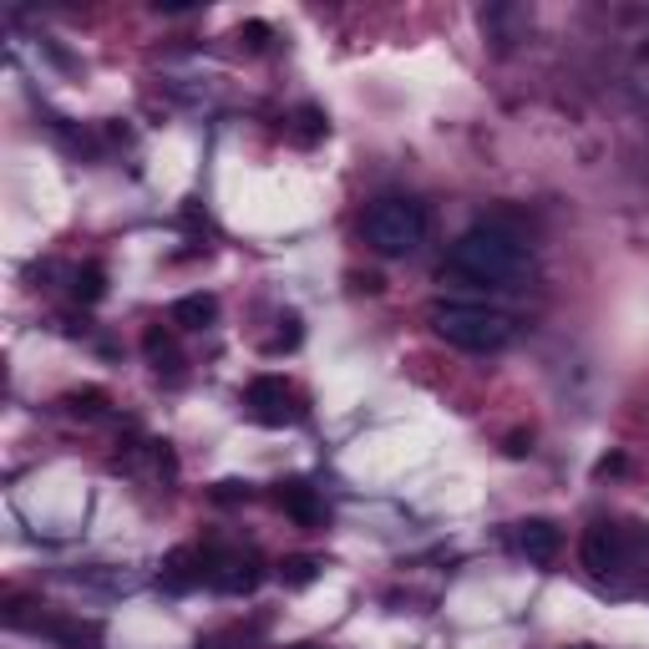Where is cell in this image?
I'll return each instance as SVG.
<instances>
[{
    "instance_id": "1",
    "label": "cell",
    "mask_w": 649,
    "mask_h": 649,
    "mask_svg": "<svg viewBox=\"0 0 649 649\" xmlns=\"http://www.w3.org/2000/svg\"><path fill=\"white\" fill-rule=\"evenodd\" d=\"M528 244L513 239L507 228H467L462 239L451 244L441 275L462 279L472 290H517L528 279Z\"/></svg>"
},
{
    "instance_id": "2",
    "label": "cell",
    "mask_w": 649,
    "mask_h": 649,
    "mask_svg": "<svg viewBox=\"0 0 649 649\" xmlns=\"http://www.w3.org/2000/svg\"><path fill=\"white\" fill-rule=\"evenodd\" d=\"M426 320H432V331H437L447 345L472 350V356H492V350H503V345L517 335L507 310L467 305V300H441V305H432Z\"/></svg>"
},
{
    "instance_id": "3",
    "label": "cell",
    "mask_w": 649,
    "mask_h": 649,
    "mask_svg": "<svg viewBox=\"0 0 649 649\" xmlns=\"http://www.w3.org/2000/svg\"><path fill=\"white\" fill-rule=\"evenodd\" d=\"M360 234L381 259H406L426 239V209L416 199H376L360 219Z\"/></svg>"
},
{
    "instance_id": "4",
    "label": "cell",
    "mask_w": 649,
    "mask_h": 649,
    "mask_svg": "<svg viewBox=\"0 0 649 649\" xmlns=\"http://www.w3.org/2000/svg\"><path fill=\"white\" fill-rule=\"evenodd\" d=\"M635 548H649L645 533L619 528V523H594V528L583 533V569L594 573V579L624 573L629 569V558H635Z\"/></svg>"
},
{
    "instance_id": "5",
    "label": "cell",
    "mask_w": 649,
    "mask_h": 649,
    "mask_svg": "<svg viewBox=\"0 0 649 649\" xmlns=\"http://www.w3.org/2000/svg\"><path fill=\"white\" fill-rule=\"evenodd\" d=\"M244 406L259 426H290L300 422V391L284 376H254L244 391Z\"/></svg>"
},
{
    "instance_id": "6",
    "label": "cell",
    "mask_w": 649,
    "mask_h": 649,
    "mask_svg": "<svg viewBox=\"0 0 649 649\" xmlns=\"http://www.w3.org/2000/svg\"><path fill=\"white\" fill-rule=\"evenodd\" d=\"M203 579L219 594H254L265 579V563L254 553H239V548H224V553H203Z\"/></svg>"
},
{
    "instance_id": "7",
    "label": "cell",
    "mask_w": 649,
    "mask_h": 649,
    "mask_svg": "<svg viewBox=\"0 0 649 649\" xmlns=\"http://www.w3.org/2000/svg\"><path fill=\"white\" fill-rule=\"evenodd\" d=\"M513 544H517V553L528 558V563H538V569H548L558 558V548H563V533L548 523V517H523L513 528Z\"/></svg>"
},
{
    "instance_id": "8",
    "label": "cell",
    "mask_w": 649,
    "mask_h": 649,
    "mask_svg": "<svg viewBox=\"0 0 649 649\" xmlns=\"http://www.w3.org/2000/svg\"><path fill=\"white\" fill-rule=\"evenodd\" d=\"M275 503L284 507L294 523H305V528L325 523V507H320V497H315V488H310V482H284V488L275 492Z\"/></svg>"
},
{
    "instance_id": "9",
    "label": "cell",
    "mask_w": 649,
    "mask_h": 649,
    "mask_svg": "<svg viewBox=\"0 0 649 649\" xmlns=\"http://www.w3.org/2000/svg\"><path fill=\"white\" fill-rule=\"evenodd\" d=\"M31 629H36V635H52L56 645H71V649H102V629H97V624H81V619H36Z\"/></svg>"
},
{
    "instance_id": "10",
    "label": "cell",
    "mask_w": 649,
    "mask_h": 649,
    "mask_svg": "<svg viewBox=\"0 0 649 649\" xmlns=\"http://www.w3.org/2000/svg\"><path fill=\"white\" fill-rule=\"evenodd\" d=\"M199 579H203L199 548H172V553L163 558V583H168V589H193Z\"/></svg>"
},
{
    "instance_id": "11",
    "label": "cell",
    "mask_w": 649,
    "mask_h": 649,
    "mask_svg": "<svg viewBox=\"0 0 649 649\" xmlns=\"http://www.w3.org/2000/svg\"><path fill=\"white\" fill-rule=\"evenodd\" d=\"M213 315H219V300H213V294H183V300L172 305V325H183V331H203V325H213Z\"/></svg>"
},
{
    "instance_id": "12",
    "label": "cell",
    "mask_w": 649,
    "mask_h": 649,
    "mask_svg": "<svg viewBox=\"0 0 649 649\" xmlns=\"http://www.w3.org/2000/svg\"><path fill=\"white\" fill-rule=\"evenodd\" d=\"M320 569H325L320 558L294 553V558H284V563H279V579L290 583V589H305V583H315V579H320Z\"/></svg>"
},
{
    "instance_id": "13",
    "label": "cell",
    "mask_w": 649,
    "mask_h": 649,
    "mask_svg": "<svg viewBox=\"0 0 649 649\" xmlns=\"http://www.w3.org/2000/svg\"><path fill=\"white\" fill-rule=\"evenodd\" d=\"M61 406H67L71 416H81V422H97V416L107 411V396H102V391H67Z\"/></svg>"
},
{
    "instance_id": "14",
    "label": "cell",
    "mask_w": 649,
    "mask_h": 649,
    "mask_svg": "<svg viewBox=\"0 0 649 649\" xmlns=\"http://www.w3.org/2000/svg\"><path fill=\"white\" fill-rule=\"evenodd\" d=\"M320 137H325V112H320V107H300V112H294V143H320Z\"/></svg>"
},
{
    "instance_id": "15",
    "label": "cell",
    "mask_w": 649,
    "mask_h": 649,
    "mask_svg": "<svg viewBox=\"0 0 649 649\" xmlns=\"http://www.w3.org/2000/svg\"><path fill=\"white\" fill-rule=\"evenodd\" d=\"M71 290H77V300H87V305H97V300H102V294H107V275H102V265H87V269H77V284H71Z\"/></svg>"
},
{
    "instance_id": "16",
    "label": "cell",
    "mask_w": 649,
    "mask_h": 649,
    "mask_svg": "<svg viewBox=\"0 0 649 649\" xmlns=\"http://www.w3.org/2000/svg\"><path fill=\"white\" fill-rule=\"evenodd\" d=\"M147 356H153V360H158V371H163V360H168V371H172V366H178V345H172V335L168 331H147Z\"/></svg>"
},
{
    "instance_id": "17",
    "label": "cell",
    "mask_w": 649,
    "mask_h": 649,
    "mask_svg": "<svg viewBox=\"0 0 649 649\" xmlns=\"http://www.w3.org/2000/svg\"><path fill=\"white\" fill-rule=\"evenodd\" d=\"M239 41H249L254 52H259V46L269 41V26H265V21H249V26H239Z\"/></svg>"
},
{
    "instance_id": "18",
    "label": "cell",
    "mask_w": 649,
    "mask_h": 649,
    "mask_svg": "<svg viewBox=\"0 0 649 649\" xmlns=\"http://www.w3.org/2000/svg\"><path fill=\"white\" fill-rule=\"evenodd\" d=\"M594 472H598V478H609V472H624V457H604Z\"/></svg>"
},
{
    "instance_id": "19",
    "label": "cell",
    "mask_w": 649,
    "mask_h": 649,
    "mask_svg": "<svg viewBox=\"0 0 649 649\" xmlns=\"http://www.w3.org/2000/svg\"><path fill=\"white\" fill-rule=\"evenodd\" d=\"M300 649H315V645H300Z\"/></svg>"
},
{
    "instance_id": "20",
    "label": "cell",
    "mask_w": 649,
    "mask_h": 649,
    "mask_svg": "<svg viewBox=\"0 0 649 649\" xmlns=\"http://www.w3.org/2000/svg\"><path fill=\"white\" fill-rule=\"evenodd\" d=\"M583 649H589V645H583Z\"/></svg>"
}]
</instances>
